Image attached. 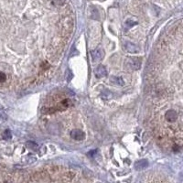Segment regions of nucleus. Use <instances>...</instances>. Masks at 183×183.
<instances>
[{
  "label": "nucleus",
  "mask_w": 183,
  "mask_h": 183,
  "mask_svg": "<svg viewBox=\"0 0 183 183\" xmlns=\"http://www.w3.org/2000/svg\"><path fill=\"white\" fill-rule=\"evenodd\" d=\"M126 67L131 71L139 70L141 67V59L137 58V57L127 58L126 60Z\"/></svg>",
  "instance_id": "nucleus-1"
},
{
  "label": "nucleus",
  "mask_w": 183,
  "mask_h": 183,
  "mask_svg": "<svg viewBox=\"0 0 183 183\" xmlns=\"http://www.w3.org/2000/svg\"><path fill=\"white\" fill-rule=\"evenodd\" d=\"M71 137L72 139H74V140L82 141L85 137V134L80 129H73L71 132Z\"/></svg>",
  "instance_id": "nucleus-2"
},
{
  "label": "nucleus",
  "mask_w": 183,
  "mask_h": 183,
  "mask_svg": "<svg viewBox=\"0 0 183 183\" xmlns=\"http://www.w3.org/2000/svg\"><path fill=\"white\" fill-rule=\"evenodd\" d=\"M165 119L169 122V123H173L178 119V113L175 110H168L165 114Z\"/></svg>",
  "instance_id": "nucleus-3"
},
{
  "label": "nucleus",
  "mask_w": 183,
  "mask_h": 183,
  "mask_svg": "<svg viewBox=\"0 0 183 183\" xmlns=\"http://www.w3.org/2000/svg\"><path fill=\"white\" fill-rule=\"evenodd\" d=\"M94 72H95V75H96V77H98V78L104 77V76H106V75H107V73H108V72H107L106 68H105L104 66H103V65H99L98 67H96V69H95Z\"/></svg>",
  "instance_id": "nucleus-4"
},
{
  "label": "nucleus",
  "mask_w": 183,
  "mask_h": 183,
  "mask_svg": "<svg viewBox=\"0 0 183 183\" xmlns=\"http://www.w3.org/2000/svg\"><path fill=\"white\" fill-rule=\"evenodd\" d=\"M104 57V51L102 50H94L92 51V58L94 62L101 60Z\"/></svg>",
  "instance_id": "nucleus-5"
},
{
  "label": "nucleus",
  "mask_w": 183,
  "mask_h": 183,
  "mask_svg": "<svg viewBox=\"0 0 183 183\" xmlns=\"http://www.w3.org/2000/svg\"><path fill=\"white\" fill-rule=\"evenodd\" d=\"M148 166V161L146 159H141L135 163V168L137 170H142Z\"/></svg>",
  "instance_id": "nucleus-6"
},
{
  "label": "nucleus",
  "mask_w": 183,
  "mask_h": 183,
  "mask_svg": "<svg viewBox=\"0 0 183 183\" xmlns=\"http://www.w3.org/2000/svg\"><path fill=\"white\" fill-rule=\"evenodd\" d=\"M126 48L127 51L130 52V53H137V52H139V48H138L137 45L133 44V43L126 42Z\"/></svg>",
  "instance_id": "nucleus-7"
},
{
  "label": "nucleus",
  "mask_w": 183,
  "mask_h": 183,
  "mask_svg": "<svg viewBox=\"0 0 183 183\" xmlns=\"http://www.w3.org/2000/svg\"><path fill=\"white\" fill-rule=\"evenodd\" d=\"M111 82H114L115 84H117V85H124V80L122 79L121 77H117V76H112L111 77Z\"/></svg>",
  "instance_id": "nucleus-8"
},
{
  "label": "nucleus",
  "mask_w": 183,
  "mask_h": 183,
  "mask_svg": "<svg viewBox=\"0 0 183 183\" xmlns=\"http://www.w3.org/2000/svg\"><path fill=\"white\" fill-rule=\"evenodd\" d=\"M27 146H28V148H30V149H32V150H35V151H37L39 149V146L37 145L36 143H34V142H32V141H29V142H27Z\"/></svg>",
  "instance_id": "nucleus-9"
},
{
  "label": "nucleus",
  "mask_w": 183,
  "mask_h": 183,
  "mask_svg": "<svg viewBox=\"0 0 183 183\" xmlns=\"http://www.w3.org/2000/svg\"><path fill=\"white\" fill-rule=\"evenodd\" d=\"M137 22L134 21V20H132V19H128V20L126 21V26L127 28H131V27H133V26L137 25Z\"/></svg>",
  "instance_id": "nucleus-10"
},
{
  "label": "nucleus",
  "mask_w": 183,
  "mask_h": 183,
  "mask_svg": "<svg viewBox=\"0 0 183 183\" xmlns=\"http://www.w3.org/2000/svg\"><path fill=\"white\" fill-rule=\"evenodd\" d=\"M4 137H5L6 139H8V138H10V137H11V134H10V131L7 130V131L5 132V134H4Z\"/></svg>",
  "instance_id": "nucleus-11"
}]
</instances>
